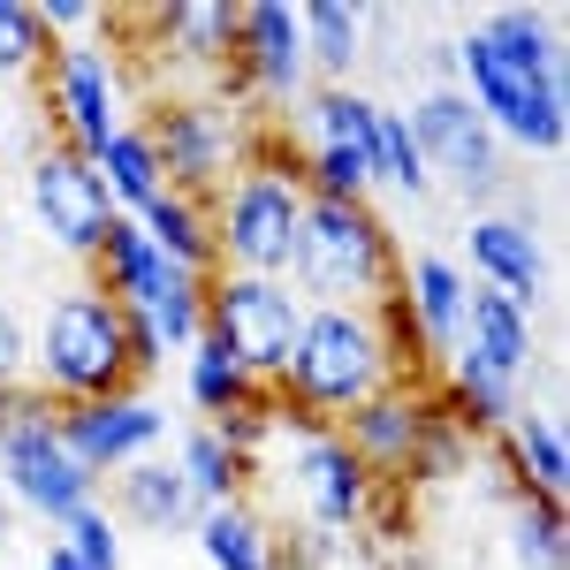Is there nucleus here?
<instances>
[{"label":"nucleus","instance_id":"f8f14e48","mask_svg":"<svg viewBox=\"0 0 570 570\" xmlns=\"http://www.w3.org/2000/svg\"><path fill=\"white\" fill-rule=\"evenodd\" d=\"M23 198H31V220L46 228V244L69 252V259H85V266L99 252V236L115 228V198H107L99 168H91L85 153H69V145H31Z\"/></svg>","mask_w":570,"mask_h":570},{"label":"nucleus","instance_id":"b1692460","mask_svg":"<svg viewBox=\"0 0 570 570\" xmlns=\"http://www.w3.org/2000/svg\"><path fill=\"white\" fill-rule=\"evenodd\" d=\"M190 540H198V556L214 570H282L274 563V525H266L252 502H214V510H198Z\"/></svg>","mask_w":570,"mask_h":570},{"label":"nucleus","instance_id":"1a4fd4ad","mask_svg":"<svg viewBox=\"0 0 570 570\" xmlns=\"http://www.w3.org/2000/svg\"><path fill=\"white\" fill-rule=\"evenodd\" d=\"M297 327H305V297L289 282H274V274H214L206 282V343H220L259 389H282Z\"/></svg>","mask_w":570,"mask_h":570},{"label":"nucleus","instance_id":"7ed1b4c3","mask_svg":"<svg viewBox=\"0 0 570 570\" xmlns=\"http://www.w3.org/2000/svg\"><path fill=\"white\" fill-rule=\"evenodd\" d=\"M395 228L373 198H305L289 289L305 305H389L395 297Z\"/></svg>","mask_w":570,"mask_h":570},{"label":"nucleus","instance_id":"393cba45","mask_svg":"<svg viewBox=\"0 0 570 570\" xmlns=\"http://www.w3.org/2000/svg\"><path fill=\"white\" fill-rule=\"evenodd\" d=\"M176 472H183V487H190L198 510H214V502H244V487H252V464H244L206 419L176 441Z\"/></svg>","mask_w":570,"mask_h":570},{"label":"nucleus","instance_id":"4be33fe9","mask_svg":"<svg viewBox=\"0 0 570 570\" xmlns=\"http://www.w3.org/2000/svg\"><path fill=\"white\" fill-rule=\"evenodd\" d=\"M145 236H153V252L183 274H220V252H214V206L206 198H183V190H160L145 214H130Z\"/></svg>","mask_w":570,"mask_h":570},{"label":"nucleus","instance_id":"9b49d317","mask_svg":"<svg viewBox=\"0 0 570 570\" xmlns=\"http://www.w3.org/2000/svg\"><path fill=\"white\" fill-rule=\"evenodd\" d=\"M39 91H46L53 145H69V153H85V160L122 130V107H130V91H122V61H115V46H99V39L53 46L46 69H39Z\"/></svg>","mask_w":570,"mask_h":570},{"label":"nucleus","instance_id":"dca6fc26","mask_svg":"<svg viewBox=\"0 0 570 570\" xmlns=\"http://www.w3.org/2000/svg\"><path fill=\"white\" fill-rule=\"evenodd\" d=\"M426 411H434V395L419 389V381H395V389L365 395L357 411H343V419H335V434H343V449H351L373 480H403V464H411V449H419Z\"/></svg>","mask_w":570,"mask_h":570},{"label":"nucleus","instance_id":"f257e3e1","mask_svg":"<svg viewBox=\"0 0 570 570\" xmlns=\"http://www.w3.org/2000/svg\"><path fill=\"white\" fill-rule=\"evenodd\" d=\"M395 381H411V373L381 327V305H305L289 373L274 389V426H289V434L335 426L343 411H357L365 395L395 389Z\"/></svg>","mask_w":570,"mask_h":570},{"label":"nucleus","instance_id":"f704fd0d","mask_svg":"<svg viewBox=\"0 0 570 570\" xmlns=\"http://www.w3.org/2000/svg\"><path fill=\"white\" fill-rule=\"evenodd\" d=\"M214 434L228 441V449H236L244 464H259V449H266L274 434H282V426H274V389H266L259 403H244V411H228V419H214Z\"/></svg>","mask_w":570,"mask_h":570},{"label":"nucleus","instance_id":"79ce46f5","mask_svg":"<svg viewBox=\"0 0 570 570\" xmlns=\"http://www.w3.org/2000/svg\"><path fill=\"white\" fill-rule=\"evenodd\" d=\"M0 510H8V494H0Z\"/></svg>","mask_w":570,"mask_h":570},{"label":"nucleus","instance_id":"423d86ee","mask_svg":"<svg viewBox=\"0 0 570 570\" xmlns=\"http://www.w3.org/2000/svg\"><path fill=\"white\" fill-rule=\"evenodd\" d=\"M0 494L16 510H31L39 525H61L85 502H99V480H91L85 464L69 456V441H61V411L31 381L0 395Z\"/></svg>","mask_w":570,"mask_h":570},{"label":"nucleus","instance_id":"473e14b6","mask_svg":"<svg viewBox=\"0 0 570 570\" xmlns=\"http://www.w3.org/2000/svg\"><path fill=\"white\" fill-rule=\"evenodd\" d=\"M297 183H305V198H365L373 168H365V153H343V145H305Z\"/></svg>","mask_w":570,"mask_h":570},{"label":"nucleus","instance_id":"412c9836","mask_svg":"<svg viewBox=\"0 0 570 570\" xmlns=\"http://www.w3.org/2000/svg\"><path fill=\"white\" fill-rule=\"evenodd\" d=\"M456 351H472L480 365H494L502 381H525L532 373V312H518L494 289L464 297V327H456Z\"/></svg>","mask_w":570,"mask_h":570},{"label":"nucleus","instance_id":"20e7f679","mask_svg":"<svg viewBox=\"0 0 570 570\" xmlns=\"http://www.w3.org/2000/svg\"><path fill=\"white\" fill-rule=\"evenodd\" d=\"M297 228H305V183H297V153L252 145V160L220 183L214 198V252L220 274H274L289 282L297 259Z\"/></svg>","mask_w":570,"mask_h":570},{"label":"nucleus","instance_id":"a211bd4d","mask_svg":"<svg viewBox=\"0 0 570 570\" xmlns=\"http://www.w3.org/2000/svg\"><path fill=\"white\" fill-rule=\"evenodd\" d=\"M107 518L130 525V532H153V540H183V532L198 525V502H190V487H183L176 464L145 456L130 472H115V510H107Z\"/></svg>","mask_w":570,"mask_h":570},{"label":"nucleus","instance_id":"cd10ccee","mask_svg":"<svg viewBox=\"0 0 570 570\" xmlns=\"http://www.w3.org/2000/svg\"><path fill=\"white\" fill-rule=\"evenodd\" d=\"M373 91L357 85H312L297 99V122L312 130V145H343V153H365V137H373Z\"/></svg>","mask_w":570,"mask_h":570},{"label":"nucleus","instance_id":"6ab92c4d","mask_svg":"<svg viewBox=\"0 0 570 570\" xmlns=\"http://www.w3.org/2000/svg\"><path fill=\"white\" fill-rule=\"evenodd\" d=\"M441 411L464 426V434H502L518 411H525V381H502L494 365H480L472 351H449L441 357Z\"/></svg>","mask_w":570,"mask_h":570},{"label":"nucleus","instance_id":"f03ea898","mask_svg":"<svg viewBox=\"0 0 570 570\" xmlns=\"http://www.w3.org/2000/svg\"><path fill=\"white\" fill-rule=\"evenodd\" d=\"M160 373V343L145 335V320L99 297L91 282L61 289L39 320V343H31V389L69 411V403H99V395H130Z\"/></svg>","mask_w":570,"mask_h":570},{"label":"nucleus","instance_id":"4c0bfd02","mask_svg":"<svg viewBox=\"0 0 570 570\" xmlns=\"http://www.w3.org/2000/svg\"><path fill=\"white\" fill-rule=\"evenodd\" d=\"M426 69L434 85H456V39H426Z\"/></svg>","mask_w":570,"mask_h":570},{"label":"nucleus","instance_id":"2f4dec72","mask_svg":"<svg viewBox=\"0 0 570 570\" xmlns=\"http://www.w3.org/2000/svg\"><path fill=\"white\" fill-rule=\"evenodd\" d=\"M53 39L39 31V16H31V0H0V91L23 85V77H39Z\"/></svg>","mask_w":570,"mask_h":570},{"label":"nucleus","instance_id":"e433bc0d","mask_svg":"<svg viewBox=\"0 0 570 570\" xmlns=\"http://www.w3.org/2000/svg\"><path fill=\"white\" fill-rule=\"evenodd\" d=\"M23 381H31V335L16 327V312L0 305V395L23 389Z\"/></svg>","mask_w":570,"mask_h":570},{"label":"nucleus","instance_id":"f3484780","mask_svg":"<svg viewBox=\"0 0 570 570\" xmlns=\"http://www.w3.org/2000/svg\"><path fill=\"white\" fill-rule=\"evenodd\" d=\"M153 46L190 69V77H220L228 69V53H236V8L228 0H176V8H153V16H137Z\"/></svg>","mask_w":570,"mask_h":570},{"label":"nucleus","instance_id":"6e6552de","mask_svg":"<svg viewBox=\"0 0 570 570\" xmlns=\"http://www.w3.org/2000/svg\"><path fill=\"white\" fill-rule=\"evenodd\" d=\"M403 122H411V145H419L426 176L449 183L472 214H494V198L510 190V153H502V137L480 122V107L456 85H426L403 107Z\"/></svg>","mask_w":570,"mask_h":570},{"label":"nucleus","instance_id":"58836bf2","mask_svg":"<svg viewBox=\"0 0 570 570\" xmlns=\"http://www.w3.org/2000/svg\"><path fill=\"white\" fill-rule=\"evenodd\" d=\"M39 570H85V563H77V556H69V548L53 540V548H46V556H39Z\"/></svg>","mask_w":570,"mask_h":570},{"label":"nucleus","instance_id":"7c9ffc66","mask_svg":"<svg viewBox=\"0 0 570 570\" xmlns=\"http://www.w3.org/2000/svg\"><path fill=\"white\" fill-rule=\"evenodd\" d=\"M472 464V434L449 419V411H426V426H419V449H411V464H403V480L411 487H441V480H456Z\"/></svg>","mask_w":570,"mask_h":570},{"label":"nucleus","instance_id":"4468645a","mask_svg":"<svg viewBox=\"0 0 570 570\" xmlns=\"http://www.w3.org/2000/svg\"><path fill=\"white\" fill-rule=\"evenodd\" d=\"M168 434H176L168 411H160L145 389L99 395V403H69V411H61V441H69V456L85 464L91 480H115V472H130V464H145V456H160Z\"/></svg>","mask_w":570,"mask_h":570},{"label":"nucleus","instance_id":"bb28decb","mask_svg":"<svg viewBox=\"0 0 570 570\" xmlns=\"http://www.w3.org/2000/svg\"><path fill=\"white\" fill-rule=\"evenodd\" d=\"M91 168H99V183H107L115 214H145V206L168 190V183H160V160H153V145H145L137 122H122V130L107 137V145L91 153Z\"/></svg>","mask_w":570,"mask_h":570},{"label":"nucleus","instance_id":"c9c22d12","mask_svg":"<svg viewBox=\"0 0 570 570\" xmlns=\"http://www.w3.org/2000/svg\"><path fill=\"white\" fill-rule=\"evenodd\" d=\"M31 16H39V31H46L53 46H69V39H99V31L115 23V16H107V8H91V0H39Z\"/></svg>","mask_w":570,"mask_h":570},{"label":"nucleus","instance_id":"9d476101","mask_svg":"<svg viewBox=\"0 0 570 570\" xmlns=\"http://www.w3.org/2000/svg\"><path fill=\"white\" fill-rule=\"evenodd\" d=\"M214 91L228 107H244V115H252V99L297 115V99L312 91V61H305V23H297L289 0L236 8V53H228V69L214 77Z\"/></svg>","mask_w":570,"mask_h":570},{"label":"nucleus","instance_id":"c85d7f7f","mask_svg":"<svg viewBox=\"0 0 570 570\" xmlns=\"http://www.w3.org/2000/svg\"><path fill=\"white\" fill-rule=\"evenodd\" d=\"M365 168H373V183H389V190H403V198H426V190H434V176H426V160H419L411 122H403V107H395V99H381V107H373Z\"/></svg>","mask_w":570,"mask_h":570},{"label":"nucleus","instance_id":"5701e85b","mask_svg":"<svg viewBox=\"0 0 570 570\" xmlns=\"http://www.w3.org/2000/svg\"><path fill=\"white\" fill-rule=\"evenodd\" d=\"M297 23H305L312 85H357V69H365V8L312 0V8H297Z\"/></svg>","mask_w":570,"mask_h":570},{"label":"nucleus","instance_id":"2eb2a0df","mask_svg":"<svg viewBox=\"0 0 570 570\" xmlns=\"http://www.w3.org/2000/svg\"><path fill=\"white\" fill-rule=\"evenodd\" d=\"M464 266L480 274V289L494 297H510L518 312L540 305V289H548V252H540V228L525 214H472L464 220Z\"/></svg>","mask_w":570,"mask_h":570},{"label":"nucleus","instance_id":"c756f323","mask_svg":"<svg viewBox=\"0 0 570 570\" xmlns=\"http://www.w3.org/2000/svg\"><path fill=\"white\" fill-rule=\"evenodd\" d=\"M510 563L518 570H563L570 563V532H563V510L556 502H532L518 494V510H510Z\"/></svg>","mask_w":570,"mask_h":570},{"label":"nucleus","instance_id":"ddd939ff","mask_svg":"<svg viewBox=\"0 0 570 570\" xmlns=\"http://www.w3.org/2000/svg\"><path fill=\"white\" fill-rule=\"evenodd\" d=\"M289 472H297V502H305V525H312V532L357 540V532L373 525V510H381V480H373L351 449H343V434H335V426H312V434H297Z\"/></svg>","mask_w":570,"mask_h":570},{"label":"nucleus","instance_id":"72a5a7b5","mask_svg":"<svg viewBox=\"0 0 570 570\" xmlns=\"http://www.w3.org/2000/svg\"><path fill=\"white\" fill-rule=\"evenodd\" d=\"M53 532H61V548L85 570H122V525L107 518V502H85L77 518H61Z\"/></svg>","mask_w":570,"mask_h":570},{"label":"nucleus","instance_id":"a19ab883","mask_svg":"<svg viewBox=\"0 0 570 570\" xmlns=\"http://www.w3.org/2000/svg\"><path fill=\"white\" fill-rule=\"evenodd\" d=\"M0 532H8V510H0Z\"/></svg>","mask_w":570,"mask_h":570},{"label":"nucleus","instance_id":"a878e982","mask_svg":"<svg viewBox=\"0 0 570 570\" xmlns=\"http://www.w3.org/2000/svg\"><path fill=\"white\" fill-rule=\"evenodd\" d=\"M183 395H190V411H206V426H214V419H228V411L259 403L266 389L228 351H220V343H206V335H198V343L183 351Z\"/></svg>","mask_w":570,"mask_h":570},{"label":"nucleus","instance_id":"aec40b11","mask_svg":"<svg viewBox=\"0 0 570 570\" xmlns=\"http://www.w3.org/2000/svg\"><path fill=\"white\" fill-rule=\"evenodd\" d=\"M502 456H510V472H518V494L563 510L570 449H563V419H556V411H518V419L502 426Z\"/></svg>","mask_w":570,"mask_h":570},{"label":"nucleus","instance_id":"0eeeda50","mask_svg":"<svg viewBox=\"0 0 570 570\" xmlns=\"http://www.w3.org/2000/svg\"><path fill=\"white\" fill-rule=\"evenodd\" d=\"M456 91L480 107V122L502 137V153L518 145V153L556 160V153L570 145V85H548V77L510 69L480 31H464V39H456Z\"/></svg>","mask_w":570,"mask_h":570},{"label":"nucleus","instance_id":"ea45409f","mask_svg":"<svg viewBox=\"0 0 570 570\" xmlns=\"http://www.w3.org/2000/svg\"><path fill=\"white\" fill-rule=\"evenodd\" d=\"M8 145H16V107H8V91H0V160H8Z\"/></svg>","mask_w":570,"mask_h":570},{"label":"nucleus","instance_id":"39448f33","mask_svg":"<svg viewBox=\"0 0 570 570\" xmlns=\"http://www.w3.org/2000/svg\"><path fill=\"white\" fill-rule=\"evenodd\" d=\"M137 130H145L153 160H160V183L183 190V198H206V206H214L220 183L236 176L252 160V145H259L252 115L228 107L220 91H160Z\"/></svg>","mask_w":570,"mask_h":570}]
</instances>
